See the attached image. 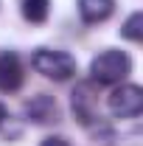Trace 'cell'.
Listing matches in <instances>:
<instances>
[{
    "instance_id": "cell-1",
    "label": "cell",
    "mask_w": 143,
    "mask_h": 146,
    "mask_svg": "<svg viewBox=\"0 0 143 146\" xmlns=\"http://www.w3.org/2000/svg\"><path fill=\"white\" fill-rule=\"evenodd\" d=\"M129 73H132V59L124 51H115V48L101 51L93 59V65H90V76L98 84H118V82H124Z\"/></svg>"
},
{
    "instance_id": "cell-10",
    "label": "cell",
    "mask_w": 143,
    "mask_h": 146,
    "mask_svg": "<svg viewBox=\"0 0 143 146\" xmlns=\"http://www.w3.org/2000/svg\"><path fill=\"white\" fill-rule=\"evenodd\" d=\"M39 146H70V141H68V138H59V135H54V138H45Z\"/></svg>"
},
{
    "instance_id": "cell-3",
    "label": "cell",
    "mask_w": 143,
    "mask_h": 146,
    "mask_svg": "<svg viewBox=\"0 0 143 146\" xmlns=\"http://www.w3.org/2000/svg\"><path fill=\"white\" fill-rule=\"evenodd\" d=\"M107 107L115 118H138L143 110V90L138 84H121L109 93Z\"/></svg>"
},
{
    "instance_id": "cell-6",
    "label": "cell",
    "mask_w": 143,
    "mask_h": 146,
    "mask_svg": "<svg viewBox=\"0 0 143 146\" xmlns=\"http://www.w3.org/2000/svg\"><path fill=\"white\" fill-rule=\"evenodd\" d=\"M79 6V14L84 23L95 25V23H104V20L115 11V0H76Z\"/></svg>"
},
{
    "instance_id": "cell-7",
    "label": "cell",
    "mask_w": 143,
    "mask_h": 146,
    "mask_svg": "<svg viewBox=\"0 0 143 146\" xmlns=\"http://www.w3.org/2000/svg\"><path fill=\"white\" fill-rule=\"evenodd\" d=\"M73 112L81 124L95 121V98L90 96V84H79L73 93Z\"/></svg>"
},
{
    "instance_id": "cell-8",
    "label": "cell",
    "mask_w": 143,
    "mask_h": 146,
    "mask_svg": "<svg viewBox=\"0 0 143 146\" xmlns=\"http://www.w3.org/2000/svg\"><path fill=\"white\" fill-rule=\"evenodd\" d=\"M51 11V0H23V17L28 23H45Z\"/></svg>"
},
{
    "instance_id": "cell-4",
    "label": "cell",
    "mask_w": 143,
    "mask_h": 146,
    "mask_svg": "<svg viewBox=\"0 0 143 146\" xmlns=\"http://www.w3.org/2000/svg\"><path fill=\"white\" fill-rule=\"evenodd\" d=\"M25 118L34 121V124H51V121H59V107L51 96H34L31 101H25Z\"/></svg>"
},
{
    "instance_id": "cell-5",
    "label": "cell",
    "mask_w": 143,
    "mask_h": 146,
    "mask_svg": "<svg viewBox=\"0 0 143 146\" xmlns=\"http://www.w3.org/2000/svg\"><path fill=\"white\" fill-rule=\"evenodd\" d=\"M23 87V65H20L17 54H0V90L14 93Z\"/></svg>"
},
{
    "instance_id": "cell-2",
    "label": "cell",
    "mask_w": 143,
    "mask_h": 146,
    "mask_svg": "<svg viewBox=\"0 0 143 146\" xmlns=\"http://www.w3.org/2000/svg\"><path fill=\"white\" fill-rule=\"evenodd\" d=\"M31 65L36 73H42L45 79H54V82H68L70 76H76V59L65 51H54V48L34 51Z\"/></svg>"
},
{
    "instance_id": "cell-11",
    "label": "cell",
    "mask_w": 143,
    "mask_h": 146,
    "mask_svg": "<svg viewBox=\"0 0 143 146\" xmlns=\"http://www.w3.org/2000/svg\"><path fill=\"white\" fill-rule=\"evenodd\" d=\"M6 118H9V110H6V107H3V104H0V124H3Z\"/></svg>"
},
{
    "instance_id": "cell-9",
    "label": "cell",
    "mask_w": 143,
    "mask_h": 146,
    "mask_svg": "<svg viewBox=\"0 0 143 146\" xmlns=\"http://www.w3.org/2000/svg\"><path fill=\"white\" fill-rule=\"evenodd\" d=\"M121 34H124L126 39H132V42H140L143 39V14L140 11H132V14H129V20H126L124 28H121Z\"/></svg>"
}]
</instances>
